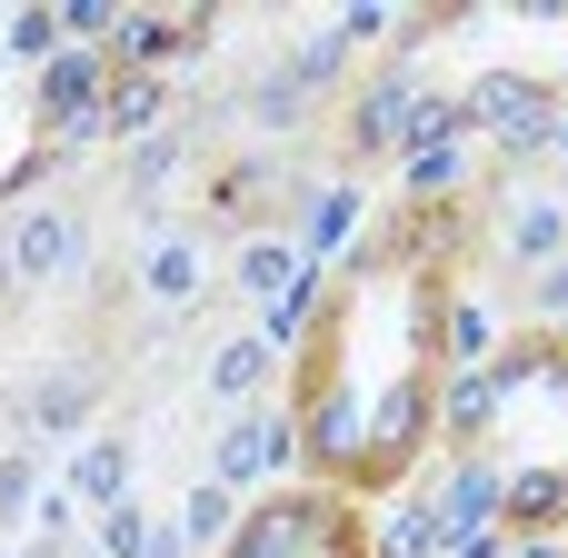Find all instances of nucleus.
I'll list each match as a JSON object with an SVG mask.
<instances>
[{
	"mask_svg": "<svg viewBox=\"0 0 568 558\" xmlns=\"http://www.w3.org/2000/svg\"><path fill=\"white\" fill-rule=\"evenodd\" d=\"M469 120H499L509 150H549V130H559V110H549L529 80H509V70H489V80L469 90Z\"/></svg>",
	"mask_w": 568,
	"mask_h": 558,
	"instance_id": "1",
	"label": "nucleus"
},
{
	"mask_svg": "<svg viewBox=\"0 0 568 558\" xmlns=\"http://www.w3.org/2000/svg\"><path fill=\"white\" fill-rule=\"evenodd\" d=\"M50 270H80V220L70 210H30L20 240H10V280H50Z\"/></svg>",
	"mask_w": 568,
	"mask_h": 558,
	"instance_id": "2",
	"label": "nucleus"
},
{
	"mask_svg": "<svg viewBox=\"0 0 568 558\" xmlns=\"http://www.w3.org/2000/svg\"><path fill=\"white\" fill-rule=\"evenodd\" d=\"M409 110H419V100H409V80H379V90L359 100V120H349V140H359V150H399V130H409Z\"/></svg>",
	"mask_w": 568,
	"mask_h": 558,
	"instance_id": "3",
	"label": "nucleus"
},
{
	"mask_svg": "<svg viewBox=\"0 0 568 558\" xmlns=\"http://www.w3.org/2000/svg\"><path fill=\"white\" fill-rule=\"evenodd\" d=\"M280 449H290V419H250V429L220 439V479H250V469H270Z\"/></svg>",
	"mask_w": 568,
	"mask_h": 558,
	"instance_id": "4",
	"label": "nucleus"
},
{
	"mask_svg": "<svg viewBox=\"0 0 568 558\" xmlns=\"http://www.w3.org/2000/svg\"><path fill=\"white\" fill-rule=\"evenodd\" d=\"M459 130H469V100H419V110H409V130H399V150H409V160H429V150H449Z\"/></svg>",
	"mask_w": 568,
	"mask_h": 558,
	"instance_id": "5",
	"label": "nucleus"
},
{
	"mask_svg": "<svg viewBox=\"0 0 568 558\" xmlns=\"http://www.w3.org/2000/svg\"><path fill=\"white\" fill-rule=\"evenodd\" d=\"M489 509H499V479H489V469H459V479H449V499H439L449 539H469V529H479Z\"/></svg>",
	"mask_w": 568,
	"mask_h": 558,
	"instance_id": "6",
	"label": "nucleus"
},
{
	"mask_svg": "<svg viewBox=\"0 0 568 558\" xmlns=\"http://www.w3.org/2000/svg\"><path fill=\"white\" fill-rule=\"evenodd\" d=\"M40 90H50V100H60V120H70V110H90V90H100V60H90V50H60Z\"/></svg>",
	"mask_w": 568,
	"mask_h": 558,
	"instance_id": "7",
	"label": "nucleus"
},
{
	"mask_svg": "<svg viewBox=\"0 0 568 558\" xmlns=\"http://www.w3.org/2000/svg\"><path fill=\"white\" fill-rule=\"evenodd\" d=\"M210 379H220V399H250V389L270 379V349H260V339H240V349H220V369H210Z\"/></svg>",
	"mask_w": 568,
	"mask_h": 558,
	"instance_id": "8",
	"label": "nucleus"
},
{
	"mask_svg": "<svg viewBox=\"0 0 568 558\" xmlns=\"http://www.w3.org/2000/svg\"><path fill=\"white\" fill-rule=\"evenodd\" d=\"M419 419H429V399H419V389H389V399H379V429H369V439H379V449H409V439H419Z\"/></svg>",
	"mask_w": 568,
	"mask_h": 558,
	"instance_id": "9",
	"label": "nucleus"
},
{
	"mask_svg": "<svg viewBox=\"0 0 568 558\" xmlns=\"http://www.w3.org/2000/svg\"><path fill=\"white\" fill-rule=\"evenodd\" d=\"M150 120H160V90H150L140 70H130V80H110V130H150Z\"/></svg>",
	"mask_w": 568,
	"mask_h": 558,
	"instance_id": "10",
	"label": "nucleus"
},
{
	"mask_svg": "<svg viewBox=\"0 0 568 558\" xmlns=\"http://www.w3.org/2000/svg\"><path fill=\"white\" fill-rule=\"evenodd\" d=\"M90 389H100V379H90V369H70V379H50V389H40L30 409H40L50 429H60V419H80V409H90Z\"/></svg>",
	"mask_w": 568,
	"mask_h": 558,
	"instance_id": "11",
	"label": "nucleus"
},
{
	"mask_svg": "<svg viewBox=\"0 0 568 558\" xmlns=\"http://www.w3.org/2000/svg\"><path fill=\"white\" fill-rule=\"evenodd\" d=\"M568 509V479H519V489H509V519H519V529H529V519H559Z\"/></svg>",
	"mask_w": 568,
	"mask_h": 558,
	"instance_id": "12",
	"label": "nucleus"
},
{
	"mask_svg": "<svg viewBox=\"0 0 568 558\" xmlns=\"http://www.w3.org/2000/svg\"><path fill=\"white\" fill-rule=\"evenodd\" d=\"M100 539H110V558H150V519H140L130 499H110V519H100Z\"/></svg>",
	"mask_w": 568,
	"mask_h": 558,
	"instance_id": "13",
	"label": "nucleus"
},
{
	"mask_svg": "<svg viewBox=\"0 0 568 558\" xmlns=\"http://www.w3.org/2000/svg\"><path fill=\"white\" fill-rule=\"evenodd\" d=\"M339 50H349L339 30H310V40H300V70H290V90H310V80H329V70H339Z\"/></svg>",
	"mask_w": 568,
	"mask_h": 558,
	"instance_id": "14",
	"label": "nucleus"
},
{
	"mask_svg": "<svg viewBox=\"0 0 568 558\" xmlns=\"http://www.w3.org/2000/svg\"><path fill=\"white\" fill-rule=\"evenodd\" d=\"M509 240H519L529 260H549V250H559V210H549V200H529V210L509 220Z\"/></svg>",
	"mask_w": 568,
	"mask_h": 558,
	"instance_id": "15",
	"label": "nucleus"
},
{
	"mask_svg": "<svg viewBox=\"0 0 568 558\" xmlns=\"http://www.w3.org/2000/svg\"><path fill=\"white\" fill-rule=\"evenodd\" d=\"M240 280H250V290H280V280H290V290H300V260H290V250H280V240H260V250H250V260H240Z\"/></svg>",
	"mask_w": 568,
	"mask_h": 558,
	"instance_id": "16",
	"label": "nucleus"
},
{
	"mask_svg": "<svg viewBox=\"0 0 568 558\" xmlns=\"http://www.w3.org/2000/svg\"><path fill=\"white\" fill-rule=\"evenodd\" d=\"M120 469H130V459H120V439H100V449L80 459V489H90V499H120Z\"/></svg>",
	"mask_w": 568,
	"mask_h": 558,
	"instance_id": "17",
	"label": "nucleus"
},
{
	"mask_svg": "<svg viewBox=\"0 0 568 558\" xmlns=\"http://www.w3.org/2000/svg\"><path fill=\"white\" fill-rule=\"evenodd\" d=\"M190 539H230V489H190Z\"/></svg>",
	"mask_w": 568,
	"mask_h": 558,
	"instance_id": "18",
	"label": "nucleus"
},
{
	"mask_svg": "<svg viewBox=\"0 0 568 558\" xmlns=\"http://www.w3.org/2000/svg\"><path fill=\"white\" fill-rule=\"evenodd\" d=\"M489 409H499V379H459V389H449V419H469V429H479Z\"/></svg>",
	"mask_w": 568,
	"mask_h": 558,
	"instance_id": "19",
	"label": "nucleus"
},
{
	"mask_svg": "<svg viewBox=\"0 0 568 558\" xmlns=\"http://www.w3.org/2000/svg\"><path fill=\"white\" fill-rule=\"evenodd\" d=\"M429 539H439V519H419V509H409V519H389V558H419Z\"/></svg>",
	"mask_w": 568,
	"mask_h": 558,
	"instance_id": "20",
	"label": "nucleus"
},
{
	"mask_svg": "<svg viewBox=\"0 0 568 558\" xmlns=\"http://www.w3.org/2000/svg\"><path fill=\"white\" fill-rule=\"evenodd\" d=\"M250 110H260V120H290V110H300V90H290V70H280V80H260V100H250Z\"/></svg>",
	"mask_w": 568,
	"mask_h": 558,
	"instance_id": "21",
	"label": "nucleus"
},
{
	"mask_svg": "<svg viewBox=\"0 0 568 558\" xmlns=\"http://www.w3.org/2000/svg\"><path fill=\"white\" fill-rule=\"evenodd\" d=\"M539 310H559V319H568V270H549V280H539Z\"/></svg>",
	"mask_w": 568,
	"mask_h": 558,
	"instance_id": "22",
	"label": "nucleus"
},
{
	"mask_svg": "<svg viewBox=\"0 0 568 558\" xmlns=\"http://www.w3.org/2000/svg\"><path fill=\"white\" fill-rule=\"evenodd\" d=\"M509 558H559V549H539V539H519V549H509Z\"/></svg>",
	"mask_w": 568,
	"mask_h": 558,
	"instance_id": "23",
	"label": "nucleus"
},
{
	"mask_svg": "<svg viewBox=\"0 0 568 558\" xmlns=\"http://www.w3.org/2000/svg\"><path fill=\"white\" fill-rule=\"evenodd\" d=\"M549 150H568V110H559V130H549Z\"/></svg>",
	"mask_w": 568,
	"mask_h": 558,
	"instance_id": "24",
	"label": "nucleus"
}]
</instances>
